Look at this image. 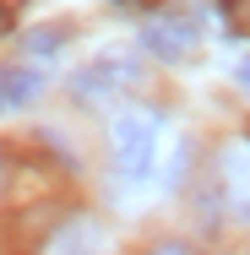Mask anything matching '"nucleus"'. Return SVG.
<instances>
[{
    "instance_id": "1",
    "label": "nucleus",
    "mask_w": 250,
    "mask_h": 255,
    "mask_svg": "<svg viewBox=\"0 0 250 255\" xmlns=\"http://www.w3.org/2000/svg\"><path fill=\"white\" fill-rule=\"evenodd\" d=\"M103 245H109V234L93 212H65L38 239V255H103Z\"/></svg>"
},
{
    "instance_id": "2",
    "label": "nucleus",
    "mask_w": 250,
    "mask_h": 255,
    "mask_svg": "<svg viewBox=\"0 0 250 255\" xmlns=\"http://www.w3.org/2000/svg\"><path fill=\"white\" fill-rule=\"evenodd\" d=\"M152 141H158V120H152L147 109H136V114H120V120H114V157H120V168H125V174H147Z\"/></svg>"
},
{
    "instance_id": "3",
    "label": "nucleus",
    "mask_w": 250,
    "mask_h": 255,
    "mask_svg": "<svg viewBox=\"0 0 250 255\" xmlns=\"http://www.w3.org/2000/svg\"><path fill=\"white\" fill-rule=\"evenodd\" d=\"M196 38H201V22L191 16V11L158 16V22H147V33H142V44H147L158 60H185V54L196 49Z\"/></svg>"
},
{
    "instance_id": "4",
    "label": "nucleus",
    "mask_w": 250,
    "mask_h": 255,
    "mask_svg": "<svg viewBox=\"0 0 250 255\" xmlns=\"http://www.w3.org/2000/svg\"><path fill=\"white\" fill-rule=\"evenodd\" d=\"M218 179H223V196L234 206H250V141H229V147H223Z\"/></svg>"
},
{
    "instance_id": "5",
    "label": "nucleus",
    "mask_w": 250,
    "mask_h": 255,
    "mask_svg": "<svg viewBox=\"0 0 250 255\" xmlns=\"http://www.w3.org/2000/svg\"><path fill=\"white\" fill-rule=\"evenodd\" d=\"M44 93V82H38V71H22V65H11V71H0V114H11V109H22V103H33Z\"/></svg>"
},
{
    "instance_id": "6",
    "label": "nucleus",
    "mask_w": 250,
    "mask_h": 255,
    "mask_svg": "<svg viewBox=\"0 0 250 255\" xmlns=\"http://www.w3.org/2000/svg\"><path fill=\"white\" fill-rule=\"evenodd\" d=\"M114 76H120V65H93V71H82V76H76V93H82V98H103V93H114V87H120Z\"/></svg>"
},
{
    "instance_id": "7",
    "label": "nucleus",
    "mask_w": 250,
    "mask_h": 255,
    "mask_svg": "<svg viewBox=\"0 0 250 255\" xmlns=\"http://www.w3.org/2000/svg\"><path fill=\"white\" fill-rule=\"evenodd\" d=\"M218 11H223V22H229L240 38H250V0H218Z\"/></svg>"
},
{
    "instance_id": "8",
    "label": "nucleus",
    "mask_w": 250,
    "mask_h": 255,
    "mask_svg": "<svg viewBox=\"0 0 250 255\" xmlns=\"http://www.w3.org/2000/svg\"><path fill=\"white\" fill-rule=\"evenodd\" d=\"M60 44H65V27H33L27 33V49L33 54H54Z\"/></svg>"
},
{
    "instance_id": "9",
    "label": "nucleus",
    "mask_w": 250,
    "mask_h": 255,
    "mask_svg": "<svg viewBox=\"0 0 250 255\" xmlns=\"http://www.w3.org/2000/svg\"><path fill=\"white\" fill-rule=\"evenodd\" d=\"M152 255H191V245H180V239H158Z\"/></svg>"
},
{
    "instance_id": "10",
    "label": "nucleus",
    "mask_w": 250,
    "mask_h": 255,
    "mask_svg": "<svg viewBox=\"0 0 250 255\" xmlns=\"http://www.w3.org/2000/svg\"><path fill=\"white\" fill-rule=\"evenodd\" d=\"M5 33H11V5L0 0V38H5Z\"/></svg>"
},
{
    "instance_id": "11",
    "label": "nucleus",
    "mask_w": 250,
    "mask_h": 255,
    "mask_svg": "<svg viewBox=\"0 0 250 255\" xmlns=\"http://www.w3.org/2000/svg\"><path fill=\"white\" fill-rule=\"evenodd\" d=\"M234 76H240V87H250V54L240 60V71H234Z\"/></svg>"
},
{
    "instance_id": "12",
    "label": "nucleus",
    "mask_w": 250,
    "mask_h": 255,
    "mask_svg": "<svg viewBox=\"0 0 250 255\" xmlns=\"http://www.w3.org/2000/svg\"><path fill=\"white\" fill-rule=\"evenodd\" d=\"M131 5H152V0H131Z\"/></svg>"
}]
</instances>
